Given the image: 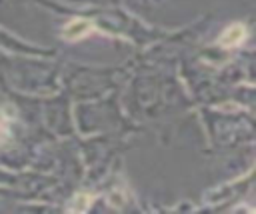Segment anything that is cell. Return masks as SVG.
<instances>
[{
	"label": "cell",
	"instance_id": "3957f363",
	"mask_svg": "<svg viewBox=\"0 0 256 214\" xmlns=\"http://www.w3.org/2000/svg\"><path fill=\"white\" fill-rule=\"evenodd\" d=\"M2 134H4V126H2V122H0V138H2Z\"/></svg>",
	"mask_w": 256,
	"mask_h": 214
},
{
	"label": "cell",
	"instance_id": "7a4b0ae2",
	"mask_svg": "<svg viewBox=\"0 0 256 214\" xmlns=\"http://www.w3.org/2000/svg\"><path fill=\"white\" fill-rule=\"evenodd\" d=\"M94 28H92V22H88V20H70L68 24H66V28H64V38H68V40H80V38H84V36H88L90 32H92Z\"/></svg>",
	"mask_w": 256,
	"mask_h": 214
},
{
	"label": "cell",
	"instance_id": "6da1fadb",
	"mask_svg": "<svg viewBox=\"0 0 256 214\" xmlns=\"http://www.w3.org/2000/svg\"><path fill=\"white\" fill-rule=\"evenodd\" d=\"M246 36H248L246 28H244L242 24H234V26H230V28H226V30L222 32L220 44L226 46V48H234V46H240V44L246 40Z\"/></svg>",
	"mask_w": 256,
	"mask_h": 214
}]
</instances>
